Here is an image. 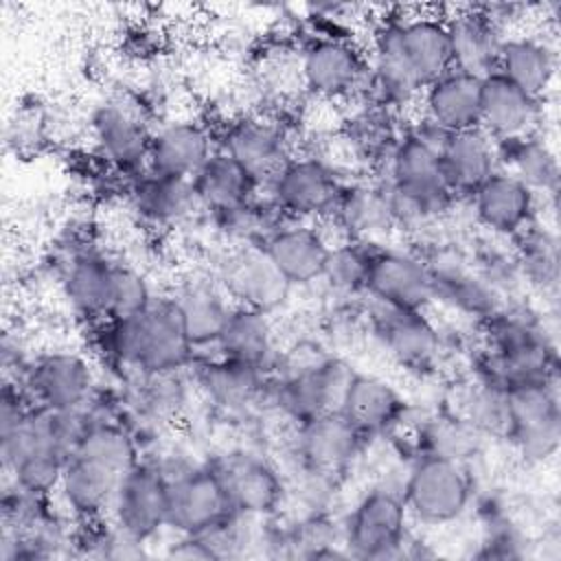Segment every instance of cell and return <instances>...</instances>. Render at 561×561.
I'll use <instances>...</instances> for the list:
<instances>
[{"mask_svg":"<svg viewBox=\"0 0 561 561\" xmlns=\"http://www.w3.org/2000/svg\"><path fill=\"white\" fill-rule=\"evenodd\" d=\"M101 348L118 368L131 375L182 370L195 355L171 296H153L142 311L103 322Z\"/></svg>","mask_w":561,"mask_h":561,"instance_id":"6da1fadb","label":"cell"},{"mask_svg":"<svg viewBox=\"0 0 561 561\" xmlns=\"http://www.w3.org/2000/svg\"><path fill=\"white\" fill-rule=\"evenodd\" d=\"M383 184L394 228H421L456 202L440 171L438 147L414 127L397 138L386 160Z\"/></svg>","mask_w":561,"mask_h":561,"instance_id":"7a4b0ae2","label":"cell"},{"mask_svg":"<svg viewBox=\"0 0 561 561\" xmlns=\"http://www.w3.org/2000/svg\"><path fill=\"white\" fill-rule=\"evenodd\" d=\"M401 497L412 522L445 526L467 511L471 480L458 458L425 454L412 465Z\"/></svg>","mask_w":561,"mask_h":561,"instance_id":"3957f363","label":"cell"},{"mask_svg":"<svg viewBox=\"0 0 561 561\" xmlns=\"http://www.w3.org/2000/svg\"><path fill=\"white\" fill-rule=\"evenodd\" d=\"M410 515L399 491L373 489L351 511L342 537L353 559L386 561L408 554Z\"/></svg>","mask_w":561,"mask_h":561,"instance_id":"277c9868","label":"cell"},{"mask_svg":"<svg viewBox=\"0 0 561 561\" xmlns=\"http://www.w3.org/2000/svg\"><path fill=\"white\" fill-rule=\"evenodd\" d=\"M504 436L528 462L552 458L561 443L557 379L522 383L506 392Z\"/></svg>","mask_w":561,"mask_h":561,"instance_id":"5b68a950","label":"cell"},{"mask_svg":"<svg viewBox=\"0 0 561 561\" xmlns=\"http://www.w3.org/2000/svg\"><path fill=\"white\" fill-rule=\"evenodd\" d=\"M353 370L331 355H313L291 364L289 373L272 383L276 408L296 425L340 408Z\"/></svg>","mask_w":561,"mask_h":561,"instance_id":"8992f818","label":"cell"},{"mask_svg":"<svg viewBox=\"0 0 561 561\" xmlns=\"http://www.w3.org/2000/svg\"><path fill=\"white\" fill-rule=\"evenodd\" d=\"M18 383L37 408L70 412L85 408L96 394L94 370L75 351H48L26 362Z\"/></svg>","mask_w":561,"mask_h":561,"instance_id":"52a82bcc","label":"cell"},{"mask_svg":"<svg viewBox=\"0 0 561 561\" xmlns=\"http://www.w3.org/2000/svg\"><path fill=\"white\" fill-rule=\"evenodd\" d=\"M342 180L322 158H287L265 182L267 199L285 219L311 221L331 213Z\"/></svg>","mask_w":561,"mask_h":561,"instance_id":"ba28073f","label":"cell"},{"mask_svg":"<svg viewBox=\"0 0 561 561\" xmlns=\"http://www.w3.org/2000/svg\"><path fill=\"white\" fill-rule=\"evenodd\" d=\"M160 465V462H158ZM169 480V522L178 535H197L226 519L232 508L213 465L164 467Z\"/></svg>","mask_w":561,"mask_h":561,"instance_id":"9c48e42d","label":"cell"},{"mask_svg":"<svg viewBox=\"0 0 561 561\" xmlns=\"http://www.w3.org/2000/svg\"><path fill=\"white\" fill-rule=\"evenodd\" d=\"M107 519L147 543L169 522V480L158 462L138 460L121 480Z\"/></svg>","mask_w":561,"mask_h":561,"instance_id":"30bf717a","label":"cell"},{"mask_svg":"<svg viewBox=\"0 0 561 561\" xmlns=\"http://www.w3.org/2000/svg\"><path fill=\"white\" fill-rule=\"evenodd\" d=\"M368 70L364 55L342 35L313 37L300 53L298 79L318 99H346L359 94Z\"/></svg>","mask_w":561,"mask_h":561,"instance_id":"8fae6325","label":"cell"},{"mask_svg":"<svg viewBox=\"0 0 561 561\" xmlns=\"http://www.w3.org/2000/svg\"><path fill=\"white\" fill-rule=\"evenodd\" d=\"M217 283L232 305L256 309L267 316L287 300L294 287L261 243H241L230 250L219 263Z\"/></svg>","mask_w":561,"mask_h":561,"instance_id":"7c38bea8","label":"cell"},{"mask_svg":"<svg viewBox=\"0 0 561 561\" xmlns=\"http://www.w3.org/2000/svg\"><path fill=\"white\" fill-rule=\"evenodd\" d=\"M127 471L114 462L75 447L66 460L55 497L75 524L103 519L110 513L116 489Z\"/></svg>","mask_w":561,"mask_h":561,"instance_id":"4fadbf2b","label":"cell"},{"mask_svg":"<svg viewBox=\"0 0 561 561\" xmlns=\"http://www.w3.org/2000/svg\"><path fill=\"white\" fill-rule=\"evenodd\" d=\"M364 291L368 298L412 311L434 302L432 276L421 254L373 243Z\"/></svg>","mask_w":561,"mask_h":561,"instance_id":"5bb4252c","label":"cell"},{"mask_svg":"<svg viewBox=\"0 0 561 561\" xmlns=\"http://www.w3.org/2000/svg\"><path fill=\"white\" fill-rule=\"evenodd\" d=\"M226 491L232 513L267 517L283 502V478L272 462L250 451H232L210 462Z\"/></svg>","mask_w":561,"mask_h":561,"instance_id":"9a60e30c","label":"cell"},{"mask_svg":"<svg viewBox=\"0 0 561 561\" xmlns=\"http://www.w3.org/2000/svg\"><path fill=\"white\" fill-rule=\"evenodd\" d=\"M368 322L386 353L410 370H427L438 357L440 335L425 311L399 309L370 298Z\"/></svg>","mask_w":561,"mask_h":561,"instance_id":"2e32d148","label":"cell"},{"mask_svg":"<svg viewBox=\"0 0 561 561\" xmlns=\"http://www.w3.org/2000/svg\"><path fill=\"white\" fill-rule=\"evenodd\" d=\"M366 438L340 412H327L296 425V456L320 480L344 473L359 456Z\"/></svg>","mask_w":561,"mask_h":561,"instance_id":"e0dca14e","label":"cell"},{"mask_svg":"<svg viewBox=\"0 0 561 561\" xmlns=\"http://www.w3.org/2000/svg\"><path fill=\"white\" fill-rule=\"evenodd\" d=\"M90 134L99 156L125 175H138L147 169L151 131L140 114L123 101L99 105L90 116Z\"/></svg>","mask_w":561,"mask_h":561,"instance_id":"ac0fdd59","label":"cell"},{"mask_svg":"<svg viewBox=\"0 0 561 561\" xmlns=\"http://www.w3.org/2000/svg\"><path fill=\"white\" fill-rule=\"evenodd\" d=\"M476 221L497 239H515L537 219V195L511 173L497 169L471 195Z\"/></svg>","mask_w":561,"mask_h":561,"instance_id":"d6986e66","label":"cell"},{"mask_svg":"<svg viewBox=\"0 0 561 561\" xmlns=\"http://www.w3.org/2000/svg\"><path fill=\"white\" fill-rule=\"evenodd\" d=\"M423 261L427 263L432 276L434 300L447 305L449 309L482 322L504 305L495 289L476 272L469 259L447 250L423 256Z\"/></svg>","mask_w":561,"mask_h":561,"instance_id":"ffe728a7","label":"cell"},{"mask_svg":"<svg viewBox=\"0 0 561 561\" xmlns=\"http://www.w3.org/2000/svg\"><path fill=\"white\" fill-rule=\"evenodd\" d=\"M217 149L248 169L263 184L287 158H291L280 125L256 114L237 116L226 123L217 140Z\"/></svg>","mask_w":561,"mask_h":561,"instance_id":"44dd1931","label":"cell"},{"mask_svg":"<svg viewBox=\"0 0 561 561\" xmlns=\"http://www.w3.org/2000/svg\"><path fill=\"white\" fill-rule=\"evenodd\" d=\"M451 68L486 77L495 72L500 46L504 42L497 18L484 7H462L445 18Z\"/></svg>","mask_w":561,"mask_h":561,"instance_id":"7402d4cb","label":"cell"},{"mask_svg":"<svg viewBox=\"0 0 561 561\" xmlns=\"http://www.w3.org/2000/svg\"><path fill=\"white\" fill-rule=\"evenodd\" d=\"M541 99L513 85L497 72L482 77L480 127L495 140H513L539 131Z\"/></svg>","mask_w":561,"mask_h":561,"instance_id":"603a6c76","label":"cell"},{"mask_svg":"<svg viewBox=\"0 0 561 561\" xmlns=\"http://www.w3.org/2000/svg\"><path fill=\"white\" fill-rule=\"evenodd\" d=\"M261 248L283 272L291 285L320 280L331 250L324 232L309 221H280L263 241Z\"/></svg>","mask_w":561,"mask_h":561,"instance_id":"cb8c5ba5","label":"cell"},{"mask_svg":"<svg viewBox=\"0 0 561 561\" xmlns=\"http://www.w3.org/2000/svg\"><path fill=\"white\" fill-rule=\"evenodd\" d=\"M217 151V140L197 121H171L151 131L147 171L191 180Z\"/></svg>","mask_w":561,"mask_h":561,"instance_id":"d4e9b609","label":"cell"},{"mask_svg":"<svg viewBox=\"0 0 561 561\" xmlns=\"http://www.w3.org/2000/svg\"><path fill=\"white\" fill-rule=\"evenodd\" d=\"M480 77L451 68L423 88L421 118L447 134L476 129L480 127Z\"/></svg>","mask_w":561,"mask_h":561,"instance_id":"484cf974","label":"cell"},{"mask_svg":"<svg viewBox=\"0 0 561 561\" xmlns=\"http://www.w3.org/2000/svg\"><path fill=\"white\" fill-rule=\"evenodd\" d=\"M438 162L449 191L469 197L500 169L497 142L482 127L449 134L438 149Z\"/></svg>","mask_w":561,"mask_h":561,"instance_id":"4316f807","label":"cell"},{"mask_svg":"<svg viewBox=\"0 0 561 561\" xmlns=\"http://www.w3.org/2000/svg\"><path fill=\"white\" fill-rule=\"evenodd\" d=\"M337 410L364 438H373L386 434L401 421L405 403L381 377L353 373Z\"/></svg>","mask_w":561,"mask_h":561,"instance_id":"83f0119b","label":"cell"},{"mask_svg":"<svg viewBox=\"0 0 561 561\" xmlns=\"http://www.w3.org/2000/svg\"><path fill=\"white\" fill-rule=\"evenodd\" d=\"M329 217L351 241H370L394 228L383 182H344Z\"/></svg>","mask_w":561,"mask_h":561,"instance_id":"f1b7e54d","label":"cell"},{"mask_svg":"<svg viewBox=\"0 0 561 561\" xmlns=\"http://www.w3.org/2000/svg\"><path fill=\"white\" fill-rule=\"evenodd\" d=\"M191 182L202 210H208L213 217L230 213L256 199L254 193L261 184L248 169H243L219 149L202 164Z\"/></svg>","mask_w":561,"mask_h":561,"instance_id":"f546056e","label":"cell"},{"mask_svg":"<svg viewBox=\"0 0 561 561\" xmlns=\"http://www.w3.org/2000/svg\"><path fill=\"white\" fill-rule=\"evenodd\" d=\"M116 261L103 256L96 250H77L64 263L61 289L70 307L85 318L105 320L110 287Z\"/></svg>","mask_w":561,"mask_h":561,"instance_id":"4dcf8cb0","label":"cell"},{"mask_svg":"<svg viewBox=\"0 0 561 561\" xmlns=\"http://www.w3.org/2000/svg\"><path fill=\"white\" fill-rule=\"evenodd\" d=\"M129 199L142 219L158 226L178 224L202 208L191 180L158 175L147 169L134 175Z\"/></svg>","mask_w":561,"mask_h":561,"instance_id":"1f68e13d","label":"cell"},{"mask_svg":"<svg viewBox=\"0 0 561 561\" xmlns=\"http://www.w3.org/2000/svg\"><path fill=\"white\" fill-rule=\"evenodd\" d=\"M195 381L210 403L224 410H241L254 403L267 383V370L215 355L195 370Z\"/></svg>","mask_w":561,"mask_h":561,"instance_id":"d6a6232c","label":"cell"},{"mask_svg":"<svg viewBox=\"0 0 561 561\" xmlns=\"http://www.w3.org/2000/svg\"><path fill=\"white\" fill-rule=\"evenodd\" d=\"M495 72L508 79L519 90L535 99H541L552 85L557 75V53L554 48L530 35L504 37L497 55Z\"/></svg>","mask_w":561,"mask_h":561,"instance_id":"836d02e7","label":"cell"},{"mask_svg":"<svg viewBox=\"0 0 561 561\" xmlns=\"http://www.w3.org/2000/svg\"><path fill=\"white\" fill-rule=\"evenodd\" d=\"M171 298L182 316L186 335L193 346H215L221 327L234 307L221 285L213 278H193L178 287Z\"/></svg>","mask_w":561,"mask_h":561,"instance_id":"e575fe53","label":"cell"},{"mask_svg":"<svg viewBox=\"0 0 561 561\" xmlns=\"http://www.w3.org/2000/svg\"><path fill=\"white\" fill-rule=\"evenodd\" d=\"M215 351L217 355L263 370L272 368L276 359V346L270 316L256 309L234 305L221 327V333L215 342Z\"/></svg>","mask_w":561,"mask_h":561,"instance_id":"d590c367","label":"cell"},{"mask_svg":"<svg viewBox=\"0 0 561 561\" xmlns=\"http://www.w3.org/2000/svg\"><path fill=\"white\" fill-rule=\"evenodd\" d=\"M497 162L502 171L517 178L537 197L557 193L559 160L539 131L497 142Z\"/></svg>","mask_w":561,"mask_h":561,"instance_id":"8d00e7d4","label":"cell"},{"mask_svg":"<svg viewBox=\"0 0 561 561\" xmlns=\"http://www.w3.org/2000/svg\"><path fill=\"white\" fill-rule=\"evenodd\" d=\"M513 241L524 285L541 296H554L559 289V239L554 230L535 219Z\"/></svg>","mask_w":561,"mask_h":561,"instance_id":"74e56055","label":"cell"},{"mask_svg":"<svg viewBox=\"0 0 561 561\" xmlns=\"http://www.w3.org/2000/svg\"><path fill=\"white\" fill-rule=\"evenodd\" d=\"M134 403H138L140 414L153 421H164L169 416H175L178 410L184 405L186 388L180 370L134 375Z\"/></svg>","mask_w":561,"mask_h":561,"instance_id":"f35d334b","label":"cell"},{"mask_svg":"<svg viewBox=\"0 0 561 561\" xmlns=\"http://www.w3.org/2000/svg\"><path fill=\"white\" fill-rule=\"evenodd\" d=\"M370 245L373 241H351V239H346L344 243L331 245L320 280L324 278L329 287L340 294L364 291Z\"/></svg>","mask_w":561,"mask_h":561,"instance_id":"ab89813d","label":"cell"},{"mask_svg":"<svg viewBox=\"0 0 561 561\" xmlns=\"http://www.w3.org/2000/svg\"><path fill=\"white\" fill-rule=\"evenodd\" d=\"M151 300H153V294H151L145 276L125 263H116L114 276H112V287H110L107 313H105L103 322L129 318V316L142 311Z\"/></svg>","mask_w":561,"mask_h":561,"instance_id":"60d3db41","label":"cell"},{"mask_svg":"<svg viewBox=\"0 0 561 561\" xmlns=\"http://www.w3.org/2000/svg\"><path fill=\"white\" fill-rule=\"evenodd\" d=\"M167 554L173 559H215L210 546L202 535H180V539L171 543Z\"/></svg>","mask_w":561,"mask_h":561,"instance_id":"b9f144b4","label":"cell"}]
</instances>
